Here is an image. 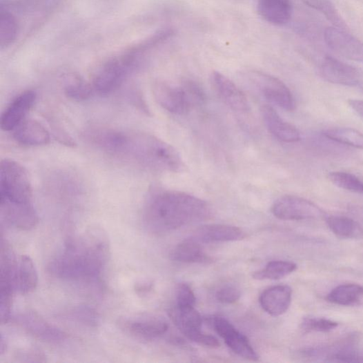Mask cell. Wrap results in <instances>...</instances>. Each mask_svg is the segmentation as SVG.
Segmentation results:
<instances>
[{
	"mask_svg": "<svg viewBox=\"0 0 363 363\" xmlns=\"http://www.w3.org/2000/svg\"><path fill=\"white\" fill-rule=\"evenodd\" d=\"M333 304L353 306L363 301V288L357 284H345L334 288L326 297Z\"/></svg>",
	"mask_w": 363,
	"mask_h": 363,
	"instance_id": "obj_25",
	"label": "cell"
},
{
	"mask_svg": "<svg viewBox=\"0 0 363 363\" xmlns=\"http://www.w3.org/2000/svg\"><path fill=\"white\" fill-rule=\"evenodd\" d=\"M37 95L35 91L30 90L21 92L12 101L0 119L3 131H14L24 121L35 105Z\"/></svg>",
	"mask_w": 363,
	"mask_h": 363,
	"instance_id": "obj_15",
	"label": "cell"
},
{
	"mask_svg": "<svg viewBox=\"0 0 363 363\" xmlns=\"http://www.w3.org/2000/svg\"><path fill=\"white\" fill-rule=\"evenodd\" d=\"M168 315L175 326L189 340L206 347L217 349L220 346L215 336L203 333L202 317L195 306L175 304L169 309Z\"/></svg>",
	"mask_w": 363,
	"mask_h": 363,
	"instance_id": "obj_5",
	"label": "cell"
},
{
	"mask_svg": "<svg viewBox=\"0 0 363 363\" xmlns=\"http://www.w3.org/2000/svg\"><path fill=\"white\" fill-rule=\"evenodd\" d=\"M246 233L240 228L226 224H207L198 228L193 239L198 242L211 244L243 240Z\"/></svg>",
	"mask_w": 363,
	"mask_h": 363,
	"instance_id": "obj_17",
	"label": "cell"
},
{
	"mask_svg": "<svg viewBox=\"0 0 363 363\" xmlns=\"http://www.w3.org/2000/svg\"><path fill=\"white\" fill-rule=\"evenodd\" d=\"M38 282V273L32 259L27 255H21L14 276L15 293L30 294L36 290Z\"/></svg>",
	"mask_w": 363,
	"mask_h": 363,
	"instance_id": "obj_21",
	"label": "cell"
},
{
	"mask_svg": "<svg viewBox=\"0 0 363 363\" xmlns=\"http://www.w3.org/2000/svg\"><path fill=\"white\" fill-rule=\"evenodd\" d=\"M257 12L266 21L282 26L290 21L293 8L290 0H258Z\"/></svg>",
	"mask_w": 363,
	"mask_h": 363,
	"instance_id": "obj_22",
	"label": "cell"
},
{
	"mask_svg": "<svg viewBox=\"0 0 363 363\" xmlns=\"http://www.w3.org/2000/svg\"><path fill=\"white\" fill-rule=\"evenodd\" d=\"M153 284L151 283H143V284L139 285L137 291L140 293H145L150 292L152 290Z\"/></svg>",
	"mask_w": 363,
	"mask_h": 363,
	"instance_id": "obj_39",
	"label": "cell"
},
{
	"mask_svg": "<svg viewBox=\"0 0 363 363\" xmlns=\"http://www.w3.org/2000/svg\"><path fill=\"white\" fill-rule=\"evenodd\" d=\"M349 105L357 115L363 119V100L350 99Z\"/></svg>",
	"mask_w": 363,
	"mask_h": 363,
	"instance_id": "obj_38",
	"label": "cell"
},
{
	"mask_svg": "<svg viewBox=\"0 0 363 363\" xmlns=\"http://www.w3.org/2000/svg\"><path fill=\"white\" fill-rule=\"evenodd\" d=\"M182 87L185 90L192 107L200 106L206 101V95L203 89L195 82L188 81Z\"/></svg>",
	"mask_w": 363,
	"mask_h": 363,
	"instance_id": "obj_35",
	"label": "cell"
},
{
	"mask_svg": "<svg viewBox=\"0 0 363 363\" xmlns=\"http://www.w3.org/2000/svg\"><path fill=\"white\" fill-rule=\"evenodd\" d=\"M211 217L212 210L205 201L177 191L153 193L148 198L144 212L146 226L157 233L173 230Z\"/></svg>",
	"mask_w": 363,
	"mask_h": 363,
	"instance_id": "obj_2",
	"label": "cell"
},
{
	"mask_svg": "<svg viewBox=\"0 0 363 363\" xmlns=\"http://www.w3.org/2000/svg\"><path fill=\"white\" fill-rule=\"evenodd\" d=\"M172 261L186 264H204L212 261L211 257L203 251L199 242L187 239L177 244L170 252Z\"/></svg>",
	"mask_w": 363,
	"mask_h": 363,
	"instance_id": "obj_23",
	"label": "cell"
},
{
	"mask_svg": "<svg viewBox=\"0 0 363 363\" xmlns=\"http://www.w3.org/2000/svg\"><path fill=\"white\" fill-rule=\"evenodd\" d=\"M0 212L8 224L20 230L33 229L39 223L28 173L9 159L0 167Z\"/></svg>",
	"mask_w": 363,
	"mask_h": 363,
	"instance_id": "obj_3",
	"label": "cell"
},
{
	"mask_svg": "<svg viewBox=\"0 0 363 363\" xmlns=\"http://www.w3.org/2000/svg\"><path fill=\"white\" fill-rule=\"evenodd\" d=\"M13 132L14 139L23 146H45L50 141L47 129L35 120L23 121Z\"/></svg>",
	"mask_w": 363,
	"mask_h": 363,
	"instance_id": "obj_20",
	"label": "cell"
},
{
	"mask_svg": "<svg viewBox=\"0 0 363 363\" xmlns=\"http://www.w3.org/2000/svg\"><path fill=\"white\" fill-rule=\"evenodd\" d=\"M153 95L159 105L166 111L177 115H185L193 108L183 87L159 84L154 87Z\"/></svg>",
	"mask_w": 363,
	"mask_h": 363,
	"instance_id": "obj_14",
	"label": "cell"
},
{
	"mask_svg": "<svg viewBox=\"0 0 363 363\" xmlns=\"http://www.w3.org/2000/svg\"><path fill=\"white\" fill-rule=\"evenodd\" d=\"M323 135L333 141L363 150V134L351 128L327 129Z\"/></svg>",
	"mask_w": 363,
	"mask_h": 363,
	"instance_id": "obj_27",
	"label": "cell"
},
{
	"mask_svg": "<svg viewBox=\"0 0 363 363\" xmlns=\"http://www.w3.org/2000/svg\"><path fill=\"white\" fill-rule=\"evenodd\" d=\"M327 46L335 53L363 64V42L338 28H328L324 31Z\"/></svg>",
	"mask_w": 363,
	"mask_h": 363,
	"instance_id": "obj_13",
	"label": "cell"
},
{
	"mask_svg": "<svg viewBox=\"0 0 363 363\" xmlns=\"http://www.w3.org/2000/svg\"><path fill=\"white\" fill-rule=\"evenodd\" d=\"M212 84L226 105L233 110L246 112L250 109L248 99L237 86L219 72L211 75Z\"/></svg>",
	"mask_w": 363,
	"mask_h": 363,
	"instance_id": "obj_16",
	"label": "cell"
},
{
	"mask_svg": "<svg viewBox=\"0 0 363 363\" xmlns=\"http://www.w3.org/2000/svg\"><path fill=\"white\" fill-rule=\"evenodd\" d=\"M135 67L136 59L132 56L109 61L103 64L94 75L92 84L93 90L101 95L114 92Z\"/></svg>",
	"mask_w": 363,
	"mask_h": 363,
	"instance_id": "obj_6",
	"label": "cell"
},
{
	"mask_svg": "<svg viewBox=\"0 0 363 363\" xmlns=\"http://www.w3.org/2000/svg\"><path fill=\"white\" fill-rule=\"evenodd\" d=\"M19 26L15 17L8 11L0 16V46L2 48L10 46L16 39Z\"/></svg>",
	"mask_w": 363,
	"mask_h": 363,
	"instance_id": "obj_29",
	"label": "cell"
},
{
	"mask_svg": "<svg viewBox=\"0 0 363 363\" xmlns=\"http://www.w3.org/2000/svg\"><path fill=\"white\" fill-rule=\"evenodd\" d=\"M14 322L35 338L50 344H60L68 338L61 328L48 323L35 313H21L14 317Z\"/></svg>",
	"mask_w": 363,
	"mask_h": 363,
	"instance_id": "obj_9",
	"label": "cell"
},
{
	"mask_svg": "<svg viewBox=\"0 0 363 363\" xmlns=\"http://www.w3.org/2000/svg\"><path fill=\"white\" fill-rule=\"evenodd\" d=\"M242 296L240 291L233 285H225L220 288L217 293V301L223 304H233L239 300Z\"/></svg>",
	"mask_w": 363,
	"mask_h": 363,
	"instance_id": "obj_36",
	"label": "cell"
},
{
	"mask_svg": "<svg viewBox=\"0 0 363 363\" xmlns=\"http://www.w3.org/2000/svg\"><path fill=\"white\" fill-rule=\"evenodd\" d=\"M252 74L253 79L267 99L284 110H295V101L286 85L277 77L264 72H253Z\"/></svg>",
	"mask_w": 363,
	"mask_h": 363,
	"instance_id": "obj_12",
	"label": "cell"
},
{
	"mask_svg": "<svg viewBox=\"0 0 363 363\" xmlns=\"http://www.w3.org/2000/svg\"><path fill=\"white\" fill-rule=\"evenodd\" d=\"M273 215L285 221L320 219L326 214L317 204L304 198L284 195L277 199L272 206Z\"/></svg>",
	"mask_w": 363,
	"mask_h": 363,
	"instance_id": "obj_7",
	"label": "cell"
},
{
	"mask_svg": "<svg viewBox=\"0 0 363 363\" xmlns=\"http://www.w3.org/2000/svg\"><path fill=\"white\" fill-rule=\"evenodd\" d=\"M66 97L76 101H83L90 98L94 90L92 86L79 75H71L66 77L63 86Z\"/></svg>",
	"mask_w": 363,
	"mask_h": 363,
	"instance_id": "obj_26",
	"label": "cell"
},
{
	"mask_svg": "<svg viewBox=\"0 0 363 363\" xmlns=\"http://www.w3.org/2000/svg\"><path fill=\"white\" fill-rule=\"evenodd\" d=\"M66 317L72 322L90 327L96 326L99 320L95 311L86 306L72 308L66 314Z\"/></svg>",
	"mask_w": 363,
	"mask_h": 363,
	"instance_id": "obj_32",
	"label": "cell"
},
{
	"mask_svg": "<svg viewBox=\"0 0 363 363\" xmlns=\"http://www.w3.org/2000/svg\"><path fill=\"white\" fill-rule=\"evenodd\" d=\"M7 349V343L6 341L4 339V336L1 335V342H0V354L3 355Z\"/></svg>",
	"mask_w": 363,
	"mask_h": 363,
	"instance_id": "obj_40",
	"label": "cell"
},
{
	"mask_svg": "<svg viewBox=\"0 0 363 363\" xmlns=\"http://www.w3.org/2000/svg\"><path fill=\"white\" fill-rule=\"evenodd\" d=\"M293 291L288 285H277L266 290L260 303L268 315L279 317L287 312L292 302Z\"/></svg>",
	"mask_w": 363,
	"mask_h": 363,
	"instance_id": "obj_18",
	"label": "cell"
},
{
	"mask_svg": "<svg viewBox=\"0 0 363 363\" xmlns=\"http://www.w3.org/2000/svg\"><path fill=\"white\" fill-rule=\"evenodd\" d=\"M211 324L233 353L251 361L259 360L258 355L253 349L247 337L238 331L226 318L215 316L211 318Z\"/></svg>",
	"mask_w": 363,
	"mask_h": 363,
	"instance_id": "obj_11",
	"label": "cell"
},
{
	"mask_svg": "<svg viewBox=\"0 0 363 363\" xmlns=\"http://www.w3.org/2000/svg\"><path fill=\"white\" fill-rule=\"evenodd\" d=\"M310 8L324 15L336 28L344 30L346 24L331 0H302Z\"/></svg>",
	"mask_w": 363,
	"mask_h": 363,
	"instance_id": "obj_30",
	"label": "cell"
},
{
	"mask_svg": "<svg viewBox=\"0 0 363 363\" xmlns=\"http://www.w3.org/2000/svg\"><path fill=\"white\" fill-rule=\"evenodd\" d=\"M326 224L334 235L340 238L352 240L363 239V226L353 219L332 216L326 218Z\"/></svg>",
	"mask_w": 363,
	"mask_h": 363,
	"instance_id": "obj_24",
	"label": "cell"
},
{
	"mask_svg": "<svg viewBox=\"0 0 363 363\" xmlns=\"http://www.w3.org/2000/svg\"><path fill=\"white\" fill-rule=\"evenodd\" d=\"M176 305L179 306H195L196 298L194 292L186 283H179L176 288Z\"/></svg>",
	"mask_w": 363,
	"mask_h": 363,
	"instance_id": "obj_34",
	"label": "cell"
},
{
	"mask_svg": "<svg viewBox=\"0 0 363 363\" xmlns=\"http://www.w3.org/2000/svg\"><path fill=\"white\" fill-rule=\"evenodd\" d=\"M18 357L21 358V361L23 362H44L46 357L39 351L29 350L20 353Z\"/></svg>",
	"mask_w": 363,
	"mask_h": 363,
	"instance_id": "obj_37",
	"label": "cell"
},
{
	"mask_svg": "<svg viewBox=\"0 0 363 363\" xmlns=\"http://www.w3.org/2000/svg\"><path fill=\"white\" fill-rule=\"evenodd\" d=\"M338 326V323L332 320L315 317H307L303 319L301 324L302 328L307 332L326 333L335 329Z\"/></svg>",
	"mask_w": 363,
	"mask_h": 363,
	"instance_id": "obj_33",
	"label": "cell"
},
{
	"mask_svg": "<svg viewBox=\"0 0 363 363\" xmlns=\"http://www.w3.org/2000/svg\"><path fill=\"white\" fill-rule=\"evenodd\" d=\"M119 326L126 334L142 341H153L159 338L168 330L165 320L154 315H139L119 320Z\"/></svg>",
	"mask_w": 363,
	"mask_h": 363,
	"instance_id": "obj_8",
	"label": "cell"
},
{
	"mask_svg": "<svg viewBox=\"0 0 363 363\" xmlns=\"http://www.w3.org/2000/svg\"><path fill=\"white\" fill-rule=\"evenodd\" d=\"M117 157L162 172L177 173L186 168L174 147L157 137L145 133L126 132Z\"/></svg>",
	"mask_w": 363,
	"mask_h": 363,
	"instance_id": "obj_4",
	"label": "cell"
},
{
	"mask_svg": "<svg viewBox=\"0 0 363 363\" xmlns=\"http://www.w3.org/2000/svg\"><path fill=\"white\" fill-rule=\"evenodd\" d=\"M321 72L328 82L358 89L363 93V70L328 57L321 65Z\"/></svg>",
	"mask_w": 363,
	"mask_h": 363,
	"instance_id": "obj_10",
	"label": "cell"
},
{
	"mask_svg": "<svg viewBox=\"0 0 363 363\" xmlns=\"http://www.w3.org/2000/svg\"><path fill=\"white\" fill-rule=\"evenodd\" d=\"M110 246L106 232L91 228L69 240L52 260L48 272L55 277L77 282H96L109 262Z\"/></svg>",
	"mask_w": 363,
	"mask_h": 363,
	"instance_id": "obj_1",
	"label": "cell"
},
{
	"mask_svg": "<svg viewBox=\"0 0 363 363\" xmlns=\"http://www.w3.org/2000/svg\"><path fill=\"white\" fill-rule=\"evenodd\" d=\"M262 113L269 132L278 140L285 143H296L300 141L301 136L297 128L284 121L272 107L264 106Z\"/></svg>",
	"mask_w": 363,
	"mask_h": 363,
	"instance_id": "obj_19",
	"label": "cell"
},
{
	"mask_svg": "<svg viewBox=\"0 0 363 363\" xmlns=\"http://www.w3.org/2000/svg\"><path fill=\"white\" fill-rule=\"evenodd\" d=\"M328 179L335 186L343 190L359 194H363V182L355 175L346 172H332Z\"/></svg>",
	"mask_w": 363,
	"mask_h": 363,
	"instance_id": "obj_31",
	"label": "cell"
},
{
	"mask_svg": "<svg viewBox=\"0 0 363 363\" xmlns=\"http://www.w3.org/2000/svg\"><path fill=\"white\" fill-rule=\"evenodd\" d=\"M297 266L291 262L275 261L268 264L263 270L255 272L253 277L258 280L279 279L294 273Z\"/></svg>",
	"mask_w": 363,
	"mask_h": 363,
	"instance_id": "obj_28",
	"label": "cell"
}]
</instances>
